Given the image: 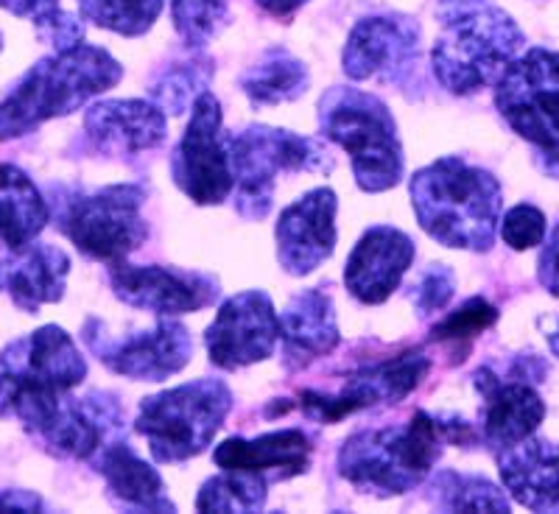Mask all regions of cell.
Wrapping results in <instances>:
<instances>
[{
	"label": "cell",
	"mask_w": 559,
	"mask_h": 514,
	"mask_svg": "<svg viewBox=\"0 0 559 514\" xmlns=\"http://www.w3.org/2000/svg\"><path fill=\"white\" fill-rule=\"evenodd\" d=\"M336 193L317 188L280 213L277 258L294 277H306L322 266L336 249Z\"/></svg>",
	"instance_id": "18"
},
{
	"label": "cell",
	"mask_w": 559,
	"mask_h": 514,
	"mask_svg": "<svg viewBox=\"0 0 559 514\" xmlns=\"http://www.w3.org/2000/svg\"><path fill=\"white\" fill-rule=\"evenodd\" d=\"M163 7H166V0H79V12L84 20L96 23L98 28L121 34V37L146 34Z\"/></svg>",
	"instance_id": "32"
},
{
	"label": "cell",
	"mask_w": 559,
	"mask_h": 514,
	"mask_svg": "<svg viewBox=\"0 0 559 514\" xmlns=\"http://www.w3.org/2000/svg\"><path fill=\"white\" fill-rule=\"evenodd\" d=\"M322 134L349 154L361 191L381 193L403 177L397 127L381 98L358 87H333L319 101Z\"/></svg>",
	"instance_id": "5"
},
{
	"label": "cell",
	"mask_w": 559,
	"mask_h": 514,
	"mask_svg": "<svg viewBox=\"0 0 559 514\" xmlns=\"http://www.w3.org/2000/svg\"><path fill=\"white\" fill-rule=\"evenodd\" d=\"M123 411L112 394L90 392L84 397L64 394L62 403L43 422L34 439L57 458H93L121 431Z\"/></svg>",
	"instance_id": "17"
},
{
	"label": "cell",
	"mask_w": 559,
	"mask_h": 514,
	"mask_svg": "<svg viewBox=\"0 0 559 514\" xmlns=\"http://www.w3.org/2000/svg\"><path fill=\"white\" fill-rule=\"evenodd\" d=\"M233 168L236 210L261 222L272 210L277 174L331 171L333 157L317 140L272 127H247L224 138Z\"/></svg>",
	"instance_id": "8"
},
{
	"label": "cell",
	"mask_w": 559,
	"mask_h": 514,
	"mask_svg": "<svg viewBox=\"0 0 559 514\" xmlns=\"http://www.w3.org/2000/svg\"><path fill=\"white\" fill-rule=\"evenodd\" d=\"M59 0H0V9L12 12L14 17H39V14L57 9Z\"/></svg>",
	"instance_id": "40"
},
{
	"label": "cell",
	"mask_w": 559,
	"mask_h": 514,
	"mask_svg": "<svg viewBox=\"0 0 559 514\" xmlns=\"http://www.w3.org/2000/svg\"><path fill=\"white\" fill-rule=\"evenodd\" d=\"M109 283L121 302L140 308V311L159 313V316L197 313L213 306L218 297V283L213 277L168 266L112 263Z\"/></svg>",
	"instance_id": "16"
},
{
	"label": "cell",
	"mask_w": 559,
	"mask_h": 514,
	"mask_svg": "<svg viewBox=\"0 0 559 514\" xmlns=\"http://www.w3.org/2000/svg\"><path fill=\"white\" fill-rule=\"evenodd\" d=\"M174 182L197 204H222L233 196V168L222 138V107L213 93H202L191 109V123L171 157Z\"/></svg>",
	"instance_id": "12"
},
{
	"label": "cell",
	"mask_w": 559,
	"mask_h": 514,
	"mask_svg": "<svg viewBox=\"0 0 559 514\" xmlns=\"http://www.w3.org/2000/svg\"><path fill=\"white\" fill-rule=\"evenodd\" d=\"M82 338L104 367L132 381H166L182 372L193 356L191 333L174 319H159L152 331L127 336H112L98 319H87Z\"/></svg>",
	"instance_id": "11"
},
{
	"label": "cell",
	"mask_w": 559,
	"mask_h": 514,
	"mask_svg": "<svg viewBox=\"0 0 559 514\" xmlns=\"http://www.w3.org/2000/svg\"><path fill=\"white\" fill-rule=\"evenodd\" d=\"M210 79H213L210 59H179V62H171L168 68L159 70V76L152 82V98L166 112L179 115L191 104H197L202 93H207Z\"/></svg>",
	"instance_id": "30"
},
{
	"label": "cell",
	"mask_w": 559,
	"mask_h": 514,
	"mask_svg": "<svg viewBox=\"0 0 559 514\" xmlns=\"http://www.w3.org/2000/svg\"><path fill=\"white\" fill-rule=\"evenodd\" d=\"M523 48V32L503 9L481 7L445 23L433 45V73L453 96H473L498 82Z\"/></svg>",
	"instance_id": "7"
},
{
	"label": "cell",
	"mask_w": 559,
	"mask_h": 514,
	"mask_svg": "<svg viewBox=\"0 0 559 514\" xmlns=\"http://www.w3.org/2000/svg\"><path fill=\"white\" fill-rule=\"evenodd\" d=\"M419 57V23L408 14H372L358 20L344 45L342 64L353 82L397 84Z\"/></svg>",
	"instance_id": "14"
},
{
	"label": "cell",
	"mask_w": 559,
	"mask_h": 514,
	"mask_svg": "<svg viewBox=\"0 0 559 514\" xmlns=\"http://www.w3.org/2000/svg\"><path fill=\"white\" fill-rule=\"evenodd\" d=\"M51 218L37 184L17 166L0 163V247L9 252L34 241Z\"/></svg>",
	"instance_id": "27"
},
{
	"label": "cell",
	"mask_w": 559,
	"mask_h": 514,
	"mask_svg": "<svg viewBox=\"0 0 559 514\" xmlns=\"http://www.w3.org/2000/svg\"><path fill=\"white\" fill-rule=\"evenodd\" d=\"M428 372H431V358L423 349H408V352L386 358V361L356 369L353 375L344 378L336 394L302 392L299 394V408L319 422L333 426L353 411L406 401Z\"/></svg>",
	"instance_id": "13"
},
{
	"label": "cell",
	"mask_w": 559,
	"mask_h": 514,
	"mask_svg": "<svg viewBox=\"0 0 559 514\" xmlns=\"http://www.w3.org/2000/svg\"><path fill=\"white\" fill-rule=\"evenodd\" d=\"M496 107L537 148L543 174L559 179V53L532 48L512 59L496 82Z\"/></svg>",
	"instance_id": "9"
},
{
	"label": "cell",
	"mask_w": 559,
	"mask_h": 514,
	"mask_svg": "<svg viewBox=\"0 0 559 514\" xmlns=\"http://www.w3.org/2000/svg\"><path fill=\"white\" fill-rule=\"evenodd\" d=\"M501 238L518 252L537 247L546 238V216L532 204H518L501 218Z\"/></svg>",
	"instance_id": "36"
},
{
	"label": "cell",
	"mask_w": 559,
	"mask_h": 514,
	"mask_svg": "<svg viewBox=\"0 0 559 514\" xmlns=\"http://www.w3.org/2000/svg\"><path fill=\"white\" fill-rule=\"evenodd\" d=\"M0 51H3V34H0Z\"/></svg>",
	"instance_id": "44"
},
{
	"label": "cell",
	"mask_w": 559,
	"mask_h": 514,
	"mask_svg": "<svg viewBox=\"0 0 559 514\" xmlns=\"http://www.w3.org/2000/svg\"><path fill=\"white\" fill-rule=\"evenodd\" d=\"M263 12L274 14V17H292L297 9H302L308 0H254Z\"/></svg>",
	"instance_id": "42"
},
{
	"label": "cell",
	"mask_w": 559,
	"mask_h": 514,
	"mask_svg": "<svg viewBox=\"0 0 559 514\" xmlns=\"http://www.w3.org/2000/svg\"><path fill=\"white\" fill-rule=\"evenodd\" d=\"M84 132L98 152L134 157L166 143L168 118L154 101H98L84 115Z\"/></svg>",
	"instance_id": "21"
},
{
	"label": "cell",
	"mask_w": 559,
	"mask_h": 514,
	"mask_svg": "<svg viewBox=\"0 0 559 514\" xmlns=\"http://www.w3.org/2000/svg\"><path fill=\"white\" fill-rule=\"evenodd\" d=\"M412 207L433 241L489 252L501 222L503 193L489 171L459 157H442L412 177Z\"/></svg>",
	"instance_id": "1"
},
{
	"label": "cell",
	"mask_w": 559,
	"mask_h": 514,
	"mask_svg": "<svg viewBox=\"0 0 559 514\" xmlns=\"http://www.w3.org/2000/svg\"><path fill=\"white\" fill-rule=\"evenodd\" d=\"M481 394V442L489 451H507L532 437L546 417V403L532 383L521 378H498L489 367L473 375Z\"/></svg>",
	"instance_id": "19"
},
{
	"label": "cell",
	"mask_w": 559,
	"mask_h": 514,
	"mask_svg": "<svg viewBox=\"0 0 559 514\" xmlns=\"http://www.w3.org/2000/svg\"><path fill=\"white\" fill-rule=\"evenodd\" d=\"M269 478L249 470H224L197 498L199 512H258L266 503Z\"/></svg>",
	"instance_id": "31"
},
{
	"label": "cell",
	"mask_w": 559,
	"mask_h": 514,
	"mask_svg": "<svg viewBox=\"0 0 559 514\" xmlns=\"http://www.w3.org/2000/svg\"><path fill=\"white\" fill-rule=\"evenodd\" d=\"M171 20L185 45L202 48L227 28L229 0H171Z\"/></svg>",
	"instance_id": "33"
},
{
	"label": "cell",
	"mask_w": 559,
	"mask_h": 514,
	"mask_svg": "<svg viewBox=\"0 0 559 514\" xmlns=\"http://www.w3.org/2000/svg\"><path fill=\"white\" fill-rule=\"evenodd\" d=\"M96 470L107 481L109 498L134 512H174L166 483L152 464L134 456L127 442H109L96 458Z\"/></svg>",
	"instance_id": "26"
},
{
	"label": "cell",
	"mask_w": 559,
	"mask_h": 514,
	"mask_svg": "<svg viewBox=\"0 0 559 514\" xmlns=\"http://www.w3.org/2000/svg\"><path fill=\"white\" fill-rule=\"evenodd\" d=\"M280 342V316L263 291H243L218 308L204 333L210 363L241 369L266 361Z\"/></svg>",
	"instance_id": "15"
},
{
	"label": "cell",
	"mask_w": 559,
	"mask_h": 514,
	"mask_svg": "<svg viewBox=\"0 0 559 514\" xmlns=\"http://www.w3.org/2000/svg\"><path fill=\"white\" fill-rule=\"evenodd\" d=\"M34 28H37L39 39L45 45H51L57 51H68V48H76L84 37V23L73 14L62 12V9H51V12L34 17Z\"/></svg>",
	"instance_id": "37"
},
{
	"label": "cell",
	"mask_w": 559,
	"mask_h": 514,
	"mask_svg": "<svg viewBox=\"0 0 559 514\" xmlns=\"http://www.w3.org/2000/svg\"><path fill=\"white\" fill-rule=\"evenodd\" d=\"M70 258L53 243H28L0 261V294H7L20 311L37 313L64 297Z\"/></svg>",
	"instance_id": "22"
},
{
	"label": "cell",
	"mask_w": 559,
	"mask_h": 514,
	"mask_svg": "<svg viewBox=\"0 0 559 514\" xmlns=\"http://www.w3.org/2000/svg\"><path fill=\"white\" fill-rule=\"evenodd\" d=\"M229 408L233 392L222 381L202 378L146 397L140 403L134 428L146 437L159 464H179L207 451Z\"/></svg>",
	"instance_id": "6"
},
{
	"label": "cell",
	"mask_w": 559,
	"mask_h": 514,
	"mask_svg": "<svg viewBox=\"0 0 559 514\" xmlns=\"http://www.w3.org/2000/svg\"><path fill=\"white\" fill-rule=\"evenodd\" d=\"M313 445L299 428L263 433L258 439H227L213 453L222 470H249L274 481L302 476L311 467Z\"/></svg>",
	"instance_id": "23"
},
{
	"label": "cell",
	"mask_w": 559,
	"mask_h": 514,
	"mask_svg": "<svg viewBox=\"0 0 559 514\" xmlns=\"http://www.w3.org/2000/svg\"><path fill=\"white\" fill-rule=\"evenodd\" d=\"M498 322V308L489 306L484 297L467 299L462 308H456L453 313H448L439 324H433L431 338L439 344H467L471 338H476L478 333H484L487 327Z\"/></svg>",
	"instance_id": "34"
},
{
	"label": "cell",
	"mask_w": 559,
	"mask_h": 514,
	"mask_svg": "<svg viewBox=\"0 0 559 514\" xmlns=\"http://www.w3.org/2000/svg\"><path fill=\"white\" fill-rule=\"evenodd\" d=\"M414 263V241L394 227H372L344 266L349 294L364 306H381Z\"/></svg>",
	"instance_id": "20"
},
{
	"label": "cell",
	"mask_w": 559,
	"mask_h": 514,
	"mask_svg": "<svg viewBox=\"0 0 559 514\" xmlns=\"http://www.w3.org/2000/svg\"><path fill=\"white\" fill-rule=\"evenodd\" d=\"M0 512H45V501L28 489H0Z\"/></svg>",
	"instance_id": "39"
},
{
	"label": "cell",
	"mask_w": 559,
	"mask_h": 514,
	"mask_svg": "<svg viewBox=\"0 0 559 514\" xmlns=\"http://www.w3.org/2000/svg\"><path fill=\"white\" fill-rule=\"evenodd\" d=\"M308 68L286 48H269L241 76V89L254 107H277L308 89Z\"/></svg>",
	"instance_id": "28"
},
{
	"label": "cell",
	"mask_w": 559,
	"mask_h": 514,
	"mask_svg": "<svg viewBox=\"0 0 559 514\" xmlns=\"http://www.w3.org/2000/svg\"><path fill=\"white\" fill-rule=\"evenodd\" d=\"M146 191L140 184H109L79 196L62 213L59 229L93 261L121 263L148 238L143 218Z\"/></svg>",
	"instance_id": "10"
},
{
	"label": "cell",
	"mask_w": 559,
	"mask_h": 514,
	"mask_svg": "<svg viewBox=\"0 0 559 514\" xmlns=\"http://www.w3.org/2000/svg\"><path fill=\"white\" fill-rule=\"evenodd\" d=\"M537 277H540L543 288L554 297H559V224L554 227L551 238L543 247L540 263H537Z\"/></svg>",
	"instance_id": "38"
},
{
	"label": "cell",
	"mask_w": 559,
	"mask_h": 514,
	"mask_svg": "<svg viewBox=\"0 0 559 514\" xmlns=\"http://www.w3.org/2000/svg\"><path fill=\"white\" fill-rule=\"evenodd\" d=\"M280 338L286 369H306L317 358L331 356L342 338L331 294L322 288L297 294L280 316Z\"/></svg>",
	"instance_id": "24"
},
{
	"label": "cell",
	"mask_w": 559,
	"mask_h": 514,
	"mask_svg": "<svg viewBox=\"0 0 559 514\" xmlns=\"http://www.w3.org/2000/svg\"><path fill=\"white\" fill-rule=\"evenodd\" d=\"M123 79L118 59L104 48L82 45L39 59L0 101V140H17L51 118L76 112Z\"/></svg>",
	"instance_id": "2"
},
{
	"label": "cell",
	"mask_w": 559,
	"mask_h": 514,
	"mask_svg": "<svg viewBox=\"0 0 559 514\" xmlns=\"http://www.w3.org/2000/svg\"><path fill=\"white\" fill-rule=\"evenodd\" d=\"M453 294H456V274H453V268L442 266V263H431L412 283L408 299H412L414 311L419 316H431V313H439L442 308H448Z\"/></svg>",
	"instance_id": "35"
},
{
	"label": "cell",
	"mask_w": 559,
	"mask_h": 514,
	"mask_svg": "<svg viewBox=\"0 0 559 514\" xmlns=\"http://www.w3.org/2000/svg\"><path fill=\"white\" fill-rule=\"evenodd\" d=\"M540 327L543 333H546V342L548 347H551V352L559 358V313L557 316H543Z\"/></svg>",
	"instance_id": "43"
},
{
	"label": "cell",
	"mask_w": 559,
	"mask_h": 514,
	"mask_svg": "<svg viewBox=\"0 0 559 514\" xmlns=\"http://www.w3.org/2000/svg\"><path fill=\"white\" fill-rule=\"evenodd\" d=\"M487 3L489 0H437V17L439 23L445 26V23H451V20L476 12V9L487 7Z\"/></svg>",
	"instance_id": "41"
},
{
	"label": "cell",
	"mask_w": 559,
	"mask_h": 514,
	"mask_svg": "<svg viewBox=\"0 0 559 514\" xmlns=\"http://www.w3.org/2000/svg\"><path fill=\"white\" fill-rule=\"evenodd\" d=\"M87 378V363L59 324H45L0 352V417L37 433L70 389Z\"/></svg>",
	"instance_id": "3"
},
{
	"label": "cell",
	"mask_w": 559,
	"mask_h": 514,
	"mask_svg": "<svg viewBox=\"0 0 559 514\" xmlns=\"http://www.w3.org/2000/svg\"><path fill=\"white\" fill-rule=\"evenodd\" d=\"M442 439L437 417L417 411L406 426L353 433L338 451V473L367 495H403L433 470Z\"/></svg>",
	"instance_id": "4"
},
{
	"label": "cell",
	"mask_w": 559,
	"mask_h": 514,
	"mask_svg": "<svg viewBox=\"0 0 559 514\" xmlns=\"http://www.w3.org/2000/svg\"><path fill=\"white\" fill-rule=\"evenodd\" d=\"M428 501L445 512H509V501L501 489L487 478L464 476L445 470L431 481Z\"/></svg>",
	"instance_id": "29"
},
{
	"label": "cell",
	"mask_w": 559,
	"mask_h": 514,
	"mask_svg": "<svg viewBox=\"0 0 559 514\" xmlns=\"http://www.w3.org/2000/svg\"><path fill=\"white\" fill-rule=\"evenodd\" d=\"M501 481L521 506L559 512V445L548 439H523L498 456Z\"/></svg>",
	"instance_id": "25"
}]
</instances>
